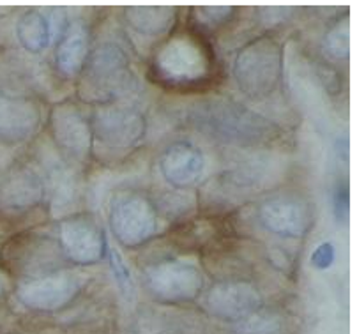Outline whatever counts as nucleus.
Wrapping results in <instances>:
<instances>
[{
  "label": "nucleus",
  "instance_id": "412c9836",
  "mask_svg": "<svg viewBox=\"0 0 357 334\" xmlns=\"http://www.w3.org/2000/svg\"><path fill=\"white\" fill-rule=\"evenodd\" d=\"M324 52L331 59L336 61H347L350 54V22L349 16L338 18L324 36Z\"/></svg>",
  "mask_w": 357,
  "mask_h": 334
},
{
  "label": "nucleus",
  "instance_id": "b1692460",
  "mask_svg": "<svg viewBox=\"0 0 357 334\" xmlns=\"http://www.w3.org/2000/svg\"><path fill=\"white\" fill-rule=\"evenodd\" d=\"M336 260V250L333 246V243H322L319 244L315 251L312 255V266L319 271L329 269Z\"/></svg>",
  "mask_w": 357,
  "mask_h": 334
},
{
  "label": "nucleus",
  "instance_id": "7ed1b4c3",
  "mask_svg": "<svg viewBox=\"0 0 357 334\" xmlns=\"http://www.w3.org/2000/svg\"><path fill=\"white\" fill-rule=\"evenodd\" d=\"M137 89V73L121 46L107 43L89 54L78 84V96L85 103L98 107L112 105L130 98Z\"/></svg>",
  "mask_w": 357,
  "mask_h": 334
},
{
  "label": "nucleus",
  "instance_id": "6ab92c4d",
  "mask_svg": "<svg viewBox=\"0 0 357 334\" xmlns=\"http://www.w3.org/2000/svg\"><path fill=\"white\" fill-rule=\"evenodd\" d=\"M292 320L278 308H260L232 326V334H292Z\"/></svg>",
  "mask_w": 357,
  "mask_h": 334
},
{
  "label": "nucleus",
  "instance_id": "1a4fd4ad",
  "mask_svg": "<svg viewBox=\"0 0 357 334\" xmlns=\"http://www.w3.org/2000/svg\"><path fill=\"white\" fill-rule=\"evenodd\" d=\"M50 131L55 145L71 161L85 163L92 156L89 119L73 103H59L50 112Z\"/></svg>",
  "mask_w": 357,
  "mask_h": 334
},
{
  "label": "nucleus",
  "instance_id": "cd10ccee",
  "mask_svg": "<svg viewBox=\"0 0 357 334\" xmlns=\"http://www.w3.org/2000/svg\"><path fill=\"white\" fill-rule=\"evenodd\" d=\"M99 334H114V333H99Z\"/></svg>",
  "mask_w": 357,
  "mask_h": 334
},
{
  "label": "nucleus",
  "instance_id": "dca6fc26",
  "mask_svg": "<svg viewBox=\"0 0 357 334\" xmlns=\"http://www.w3.org/2000/svg\"><path fill=\"white\" fill-rule=\"evenodd\" d=\"M133 334H204V322L197 313L154 308L138 317Z\"/></svg>",
  "mask_w": 357,
  "mask_h": 334
},
{
  "label": "nucleus",
  "instance_id": "9b49d317",
  "mask_svg": "<svg viewBox=\"0 0 357 334\" xmlns=\"http://www.w3.org/2000/svg\"><path fill=\"white\" fill-rule=\"evenodd\" d=\"M204 308L211 317L234 326L262 308V294L248 281H220L207 290Z\"/></svg>",
  "mask_w": 357,
  "mask_h": 334
},
{
  "label": "nucleus",
  "instance_id": "20e7f679",
  "mask_svg": "<svg viewBox=\"0 0 357 334\" xmlns=\"http://www.w3.org/2000/svg\"><path fill=\"white\" fill-rule=\"evenodd\" d=\"M92 154L101 163H119L142 144L147 133L144 114L130 105L112 103L98 107L89 119Z\"/></svg>",
  "mask_w": 357,
  "mask_h": 334
},
{
  "label": "nucleus",
  "instance_id": "f3484780",
  "mask_svg": "<svg viewBox=\"0 0 357 334\" xmlns=\"http://www.w3.org/2000/svg\"><path fill=\"white\" fill-rule=\"evenodd\" d=\"M128 27L137 36L161 39L170 34L177 20V8L172 6H128L124 9Z\"/></svg>",
  "mask_w": 357,
  "mask_h": 334
},
{
  "label": "nucleus",
  "instance_id": "aec40b11",
  "mask_svg": "<svg viewBox=\"0 0 357 334\" xmlns=\"http://www.w3.org/2000/svg\"><path fill=\"white\" fill-rule=\"evenodd\" d=\"M16 38L29 54H41L50 45V23L43 13L29 9L16 22Z\"/></svg>",
  "mask_w": 357,
  "mask_h": 334
},
{
  "label": "nucleus",
  "instance_id": "393cba45",
  "mask_svg": "<svg viewBox=\"0 0 357 334\" xmlns=\"http://www.w3.org/2000/svg\"><path fill=\"white\" fill-rule=\"evenodd\" d=\"M333 207H335V216L340 223L349 218V209H350V195H349V186H343V183L333 193Z\"/></svg>",
  "mask_w": 357,
  "mask_h": 334
},
{
  "label": "nucleus",
  "instance_id": "a211bd4d",
  "mask_svg": "<svg viewBox=\"0 0 357 334\" xmlns=\"http://www.w3.org/2000/svg\"><path fill=\"white\" fill-rule=\"evenodd\" d=\"M89 57L87 31L80 23H73L62 34L55 52V64L64 78L80 76Z\"/></svg>",
  "mask_w": 357,
  "mask_h": 334
},
{
  "label": "nucleus",
  "instance_id": "4468645a",
  "mask_svg": "<svg viewBox=\"0 0 357 334\" xmlns=\"http://www.w3.org/2000/svg\"><path fill=\"white\" fill-rule=\"evenodd\" d=\"M46 184L25 163H15L0 175V209L23 213L45 200Z\"/></svg>",
  "mask_w": 357,
  "mask_h": 334
},
{
  "label": "nucleus",
  "instance_id": "5701e85b",
  "mask_svg": "<svg viewBox=\"0 0 357 334\" xmlns=\"http://www.w3.org/2000/svg\"><path fill=\"white\" fill-rule=\"evenodd\" d=\"M193 11L204 25L216 27V25H221V23H225L227 20L232 18L234 13H236V6L207 4V6H198V8H195Z\"/></svg>",
  "mask_w": 357,
  "mask_h": 334
},
{
  "label": "nucleus",
  "instance_id": "ddd939ff",
  "mask_svg": "<svg viewBox=\"0 0 357 334\" xmlns=\"http://www.w3.org/2000/svg\"><path fill=\"white\" fill-rule=\"evenodd\" d=\"M41 107L31 96L0 91V142L23 144L38 133L41 126Z\"/></svg>",
  "mask_w": 357,
  "mask_h": 334
},
{
  "label": "nucleus",
  "instance_id": "f8f14e48",
  "mask_svg": "<svg viewBox=\"0 0 357 334\" xmlns=\"http://www.w3.org/2000/svg\"><path fill=\"white\" fill-rule=\"evenodd\" d=\"M259 221L267 232L287 239H301L313 225V211L310 204L296 197H274L262 202L259 207Z\"/></svg>",
  "mask_w": 357,
  "mask_h": 334
},
{
  "label": "nucleus",
  "instance_id": "9d476101",
  "mask_svg": "<svg viewBox=\"0 0 357 334\" xmlns=\"http://www.w3.org/2000/svg\"><path fill=\"white\" fill-rule=\"evenodd\" d=\"M61 253L78 266L98 264L107 253V236L89 216H71L59 223Z\"/></svg>",
  "mask_w": 357,
  "mask_h": 334
},
{
  "label": "nucleus",
  "instance_id": "f03ea898",
  "mask_svg": "<svg viewBox=\"0 0 357 334\" xmlns=\"http://www.w3.org/2000/svg\"><path fill=\"white\" fill-rule=\"evenodd\" d=\"M216 73V59L198 32L172 34L154 55L152 75L161 85L175 91H195L211 84Z\"/></svg>",
  "mask_w": 357,
  "mask_h": 334
},
{
  "label": "nucleus",
  "instance_id": "423d86ee",
  "mask_svg": "<svg viewBox=\"0 0 357 334\" xmlns=\"http://www.w3.org/2000/svg\"><path fill=\"white\" fill-rule=\"evenodd\" d=\"M147 292L161 304L193 303L204 292V274L184 260H161L144 269Z\"/></svg>",
  "mask_w": 357,
  "mask_h": 334
},
{
  "label": "nucleus",
  "instance_id": "6e6552de",
  "mask_svg": "<svg viewBox=\"0 0 357 334\" xmlns=\"http://www.w3.org/2000/svg\"><path fill=\"white\" fill-rule=\"evenodd\" d=\"M158 227V211L147 197L135 191H122L112 198L110 228L122 246H142L156 236Z\"/></svg>",
  "mask_w": 357,
  "mask_h": 334
},
{
  "label": "nucleus",
  "instance_id": "0eeeda50",
  "mask_svg": "<svg viewBox=\"0 0 357 334\" xmlns=\"http://www.w3.org/2000/svg\"><path fill=\"white\" fill-rule=\"evenodd\" d=\"M84 287L85 280L80 274L59 271L22 281L16 289V299L29 312L46 315L71 306Z\"/></svg>",
  "mask_w": 357,
  "mask_h": 334
},
{
  "label": "nucleus",
  "instance_id": "2eb2a0df",
  "mask_svg": "<svg viewBox=\"0 0 357 334\" xmlns=\"http://www.w3.org/2000/svg\"><path fill=\"white\" fill-rule=\"evenodd\" d=\"M160 170L172 188L184 190L200 181L206 170V158L195 145L177 142L161 154Z\"/></svg>",
  "mask_w": 357,
  "mask_h": 334
},
{
  "label": "nucleus",
  "instance_id": "f257e3e1",
  "mask_svg": "<svg viewBox=\"0 0 357 334\" xmlns=\"http://www.w3.org/2000/svg\"><path fill=\"white\" fill-rule=\"evenodd\" d=\"M188 121L206 137L237 147H260L278 138L276 126L266 117L228 99L193 103Z\"/></svg>",
  "mask_w": 357,
  "mask_h": 334
},
{
  "label": "nucleus",
  "instance_id": "a878e982",
  "mask_svg": "<svg viewBox=\"0 0 357 334\" xmlns=\"http://www.w3.org/2000/svg\"><path fill=\"white\" fill-rule=\"evenodd\" d=\"M2 294H4V281L0 278V297H2Z\"/></svg>",
  "mask_w": 357,
  "mask_h": 334
},
{
  "label": "nucleus",
  "instance_id": "4be33fe9",
  "mask_svg": "<svg viewBox=\"0 0 357 334\" xmlns=\"http://www.w3.org/2000/svg\"><path fill=\"white\" fill-rule=\"evenodd\" d=\"M108 260H110V267H112V273H114L115 281H117L119 290H121L122 296L126 297L128 301L135 299V281L133 276H131V271L126 264V260L122 259L121 251L117 248H110L108 250Z\"/></svg>",
  "mask_w": 357,
  "mask_h": 334
},
{
  "label": "nucleus",
  "instance_id": "bb28decb",
  "mask_svg": "<svg viewBox=\"0 0 357 334\" xmlns=\"http://www.w3.org/2000/svg\"><path fill=\"white\" fill-rule=\"evenodd\" d=\"M204 334H225V333H220V331H218V333H204ZM232 334V333H230Z\"/></svg>",
  "mask_w": 357,
  "mask_h": 334
},
{
  "label": "nucleus",
  "instance_id": "39448f33",
  "mask_svg": "<svg viewBox=\"0 0 357 334\" xmlns=\"http://www.w3.org/2000/svg\"><path fill=\"white\" fill-rule=\"evenodd\" d=\"M234 78L251 101H266L283 78V46L273 36H260L243 46L234 61Z\"/></svg>",
  "mask_w": 357,
  "mask_h": 334
}]
</instances>
